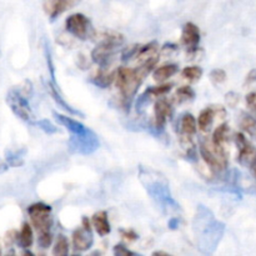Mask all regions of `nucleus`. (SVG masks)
Returning a JSON list of instances; mask_svg holds the SVG:
<instances>
[{
  "mask_svg": "<svg viewBox=\"0 0 256 256\" xmlns=\"http://www.w3.org/2000/svg\"><path fill=\"white\" fill-rule=\"evenodd\" d=\"M170 90H172V85L164 84V85H160V86H155V88H152V89H149L148 90V94H149L150 96H162V95L168 94Z\"/></svg>",
  "mask_w": 256,
  "mask_h": 256,
  "instance_id": "29",
  "label": "nucleus"
},
{
  "mask_svg": "<svg viewBox=\"0 0 256 256\" xmlns=\"http://www.w3.org/2000/svg\"><path fill=\"white\" fill-rule=\"evenodd\" d=\"M256 82V69L252 70V72L248 74V78H246V84L249 82V84H252V82Z\"/></svg>",
  "mask_w": 256,
  "mask_h": 256,
  "instance_id": "34",
  "label": "nucleus"
},
{
  "mask_svg": "<svg viewBox=\"0 0 256 256\" xmlns=\"http://www.w3.org/2000/svg\"><path fill=\"white\" fill-rule=\"evenodd\" d=\"M180 129H182V132L185 135V136L190 138L196 132L198 124L195 118L192 116V114H185L184 116L180 120Z\"/></svg>",
  "mask_w": 256,
  "mask_h": 256,
  "instance_id": "19",
  "label": "nucleus"
},
{
  "mask_svg": "<svg viewBox=\"0 0 256 256\" xmlns=\"http://www.w3.org/2000/svg\"><path fill=\"white\" fill-rule=\"evenodd\" d=\"M52 254L55 256H65L69 254V242L64 235H59L52 249Z\"/></svg>",
  "mask_w": 256,
  "mask_h": 256,
  "instance_id": "21",
  "label": "nucleus"
},
{
  "mask_svg": "<svg viewBox=\"0 0 256 256\" xmlns=\"http://www.w3.org/2000/svg\"><path fill=\"white\" fill-rule=\"evenodd\" d=\"M78 2L79 0H46L44 4V9L52 19H55L64 12L74 8Z\"/></svg>",
  "mask_w": 256,
  "mask_h": 256,
  "instance_id": "11",
  "label": "nucleus"
},
{
  "mask_svg": "<svg viewBox=\"0 0 256 256\" xmlns=\"http://www.w3.org/2000/svg\"><path fill=\"white\" fill-rule=\"evenodd\" d=\"M112 80H114V74H108V72H100L99 74L92 79V82L100 88H106L112 84Z\"/></svg>",
  "mask_w": 256,
  "mask_h": 256,
  "instance_id": "23",
  "label": "nucleus"
},
{
  "mask_svg": "<svg viewBox=\"0 0 256 256\" xmlns=\"http://www.w3.org/2000/svg\"><path fill=\"white\" fill-rule=\"evenodd\" d=\"M139 179L142 184L144 185L148 194L152 199V202L160 208L162 212L172 214V212H179L180 205L172 198V192H170L169 182L164 175L159 174L152 169L140 168Z\"/></svg>",
  "mask_w": 256,
  "mask_h": 256,
  "instance_id": "2",
  "label": "nucleus"
},
{
  "mask_svg": "<svg viewBox=\"0 0 256 256\" xmlns=\"http://www.w3.org/2000/svg\"><path fill=\"white\" fill-rule=\"evenodd\" d=\"M92 226L95 228L98 234L100 236H106L112 232V228H110L109 219H108L106 212H95L94 216H92Z\"/></svg>",
  "mask_w": 256,
  "mask_h": 256,
  "instance_id": "15",
  "label": "nucleus"
},
{
  "mask_svg": "<svg viewBox=\"0 0 256 256\" xmlns=\"http://www.w3.org/2000/svg\"><path fill=\"white\" fill-rule=\"evenodd\" d=\"M6 162L9 164V166L19 168L24 164V160H22V154H20V152H6Z\"/></svg>",
  "mask_w": 256,
  "mask_h": 256,
  "instance_id": "26",
  "label": "nucleus"
},
{
  "mask_svg": "<svg viewBox=\"0 0 256 256\" xmlns=\"http://www.w3.org/2000/svg\"><path fill=\"white\" fill-rule=\"evenodd\" d=\"M250 106H252V114H254V115H255V116H256V102H255V104L250 105Z\"/></svg>",
  "mask_w": 256,
  "mask_h": 256,
  "instance_id": "39",
  "label": "nucleus"
},
{
  "mask_svg": "<svg viewBox=\"0 0 256 256\" xmlns=\"http://www.w3.org/2000/svg\"><path fill=\"white\" fill-rule=\"evenodd\" d=\"M18 240V234L14 232V230H10L9 232H6V236H5V242L6 244H12V242Z\"/></svg>",
  "mask_w": 256,
  "mask_h": 256,
  "instance_id": "33",
  "label": "nucleus"
},
{
  "mask_svg": "<svg viewBox=\"0 0 256 256\" xmlns=\"http://www.w3.org/2000/svg\"><path fill=\"white\" fill-rule=\"evenodd\" d=\"M66 30L78 39L85 40L92 35V22L84 14H72L65 22Z\"/></svg>",
  "mask_w": 256,
  "mask_h": 256,
  "instance_id": "8",
  "label": "nucleus"
},
{
  "mask_svg": "<svg viewBox=\"0 0 256 256\" xmlns=\"http://www.w3.org/2000/svg\"><path fill=\"white\" fill-rule=\"evenodd\" d=\"M46 89H48V92H49L50 96H52V99H54V102H56L58 106H60L62 110H65L66 112H69L70 115H80V116L84 118V115H82L79 110H75L74 108L70 106V105L68 104L64 99H62V96L60 95L59 90L56 89V86H55L52 82H46Z\"/></svg>",
  "mask_w": 256,
  "mask_h": 256,
  "instance_id": "14",
  "label": "nucleus"
},
{
  "mask_svg": "<svg viewBox=\"0 0 256 256\" xmlns=\"http://www.w3.org/2000/svg\"><path fill=\"white\" fill-rule=\"evenodd\" d=\"M154 255H168L166 252H154Z\"/></svg>",
  "mask_w": 256,
  "mask_h": 256,
  "instance_id": "40",
  "label": "nucleus"
},
{
  "mask_svg": "<svg viewBox=\"0 0 256 256\" xmlns=\"http://www.w3.org/2000/svg\"><path fill=\"white\" fill-rule=\"evenodd\" d=\"M242 128L249 134L255 135L256 134V120L250 115H244L242 119Z\"/></svg>",
  "mask_w": 256,
  "mask_h": 256,
  "instance_id": "25",
  "label": "nucleus"
},
{
  "mask_svg": "<svg viewBox=\"0 0 256 256\" xmlns=\"http://www.w3.org/2000/svg\"><path fill=\"white\" fill-rule=\"evenodd\" d=\"M194 96H195V92L190 86H182L180 88V89H178L176 92V100L179 102H188V100H192L194 99Z\"/></svg>",
  "mask_w": 256,
  "mask_h": 256,
  "instance_id": "24",
  "label": "nucleus"
},
{
  "mask_svg": "<svg viewBox=\"0 0 256 256\" xmlns=\"http://www.w3.org/2000/svg\"><path fill=\"white\" fill-rule=\"evenodd\" d=\"M18 244L20 245V248L22 249H29L32 245L34 242V234H32V229L28 222H24L22 226V230L18 234Z\"/></svg>",
  "mask_w": 256,
  "mask_h": 256,
  "instance_id": "17",
  "label": "nucleus"
},
{
  "mask_svg": "<svg viewBox=\"0 0 256 256\" xmlns=\"http://www.w3.org/2000/svg\"><path fill=\"white\" fill-rule=\"evenodd\" d=\"M182 75L189 82H196L202 76V69L200 66H186L182 69Z\"/></svg>",
  "mask_w": 256,
  "mask_h": 256,
  "instance_id": "22",
  "label": "nucleus"
},
{
  "mask_svg": "<svg viewBox=\"0 0 256 256\" xmlns=\"http://www.w3.org/2000/svg\"><path fill=\"white\" fill-rule=\"evenodd\" d=\"M155 112V128L159 130L164 129L168 120L172 116V106L168 100L162 99L156 102L154 108Z\"/></svg>",
  "mask_w": 256,
  "mask_h": 256,
  "instance_id": "12",
  "label": "nucleus"
},
{
  "mask_svg": "<svg viewBox=\"0 0 256 256\" xmlns=\"http://www.w3.org/2000/svg\"><path fill=\"white\" fill-rule=\"evenodd\" d=\"M225 102H226V104L229 105L230 108H235L238 105V102H240L239 94H236V92H228V94L225 95Z\"/></svg>",
  "mask_w": 256,
  "mask_h": 256,
  "instance_id": "31",
  "label": "nucleus"
},
{
  "mask_svg": "<svg viewBox=\"0 0 256 256\" xmlns=\"http://www.w3.org/2000/svg\"><path fill=\"white\" fill-rule=\"evenodd\" d=\"M158 58H152L142 62V66L136 69H130V68H120L116 74V85L119 88L120 92L124 98L130 99L136 94L138 89L144 82L146 75L154 69L156 65Z\"/></svg>",
  "mask_w": 256,
  "mask_h": 256,
  "instance_id": "3",
  "label": "nucleus"
},
{
  "mask_svg": "<svg viewBox=\"0 0 256 256\" xmlns=\"http://www.w3.org/2000/svg\"><path fill=\"white\" fill-rule=\"evenodd\" d=\"M192 225L200 252L202 254H212L224 236V222L215 219L214 214L208 208L200 205L196 210Z\"/></svg>",
  "mask_w": 256,
  "mask_h": 256,
  "instance_id": "1",
  "label": "nucleus"
},
{
  "mask_svg": "<svg viewBox=\"0 0 256 256\" xmlns=\"http://www.w3.org/2000/svg\"><path fill=\"white\" fill-rule=\"evenodd\" d=\"M28 214L30 215L32 224L36 229L38 234L50 232L52 226V208L44 202H36L28 208Z\"/></svg>",
  "mask_w": 256,
  "mask_h": 256,
  "instance_id": "6",
  "label": "nucleus"
},
{
  "mask_svg": "<svg viewBox=\"0 0 256 256\" xmlns=\"http://www.w3.org/2000/svg\"><path fill=\"white\" fill-rule=\"evenodd\" d=\"M182 42L189 49H195L200 42V30L194 22H186L182 28Z\"/></svg>",
  "mask_w": 256,
  "mask_h": 256,
  "instance_id": "13",
  "label": "nucleus"
},
{
  "mask_svg": "<svg viewBox=\"0 0 256 256\" xmlns=\"http://www.w3.org/2000/svg\"><path fill=\"white\" fill-rule=\"evenodd\" d=\"M250 168H252V174H254V176L256 178V159L254 160V162H252V166H250Z\"/></svg>",
  "mask_w": 256,
  "mask_h": 256,
  "instance_id": "38",
  "label": "nucleus"
},
{
  "mask_svg": "<svg viewBox=\"0 0 256 256\" xmlns=\"http://www.w3.org/2000/svg\"><path fill=\"white\" fill-rule=\"evenodd\" d=\"M6 102L9 105V108L12 109V112L16 115L19 119H22L25 122H32V110L30 108L29 102H28L26 98L22 96V94H20L16 90L12 89L6 95Z\"/></svg>",
  "mask_w": 256,
  "mask_h": 256,
  "instance_id": "7",
  "label": "nucleus"
},
{
  "mask_svg": "<svg viewBox=\"0 0 256 256\" xmlns=\"http://www.w3.org/2000/svg\"><path fill=\"white\" fill-rule=\"evenodd\" d=\"M178 224H179V219H178V218H172V219L169 222V226L172 228V229H175Z\"/></svg>",
  "mask_w": 256,
  "mask_h": 256,
  "instance_id": "37",
  "label": "nucleus"
},
{
  "mask_svg": "<svg viewBox=\"0 0 256 256\" xmlns=\"http://www.w3.org/2000/svg\"><path fill=\"white\" fill-rule=\"evenodd\" d=\"M92 242H94V238H92V229L82 226L72 232V245L78 252H86L92 248Z\"/></svg>",
  "mask_w": 256,
  "mask_h": 256,
  "instance_id": "10",
  "label": "nucleus"
},
{
  "mask_svg": "<svg viewBox=\"0 0 256 256\" xmlns=\"http://www.w3.org/2000/svg\"><path fill=\"white\" fill-rule=\"evenodd\" d=\"M8 169H9V164H8V162H4L2 159H0V174L6 172Z\"/></svg>",
  "mask_w": 256,
  "mask_h": 256,
  "instance_id": "36",
  "label": "nucleus"
},
{
  "mask_svg": "<svg viewBox=\"0 0 256 256\" xmlns=\"http://www.w3.org/2000/svg\"><path fill=\"white\" fill-rule=\"evenodd\" d=\"M68 146L74 154L90 155L99 149L100 142L96 134L92 129H88L82 134H72L68 142Z\"/></svg>",
  "mask_w": 256,
  "mask_h": 256,
  "instance_id": "5",
  "label": "nucleus"
},
{
  "mask_svg": "<svg viewBox=\"0 0 256 256\" xmlns=\"http://www.w3.org/2000/svg\"><path fill=\"white\" fill-rule=\"evenodd\" d=\"M246 102H248V104H249V105L255 104V102H256V92H252V94L248 95Z\"/></svg>",
  "mask_w": 256,
  "mask_h": 256,
  "instance_id": "35",
  "label": "nucleus"
},
{
  "mask_svg": "<svg viewBox=\"0 0 256 256\" xmlns=\"http://www.w3.org/2000/svg\"><path fill=\"white\" fill-rule=\"evenodd\" d=\"M36 125L42 130V132H46V134H55V132H59L58 126H55V125L52 124V122H50L48 119L39 120V122H36Z\"/></svg>",
  "mask_w": 256,
  "mask_h": 256,
  "instance_id": "27",
  "label": "nucleus"
},
{
  "mask_svg": "<svg viewBox=\"0 0 256 256\" xmlns=\"http://www.w3.org/2000/svg\"><path fill=\"white\" fill-rule=\"evenodd\" d=\"M52 232H44V234H39V238H38V244H39L40 248L42 249H46L52 245Z\"/></svg>",
  "mask_w": 256,
  "mask_h": 256,
  "instance_id": "30",
  "label": "nucleus"
},
{
  "mask_svg": "<svg viewBox=\"0 0 256 256\" xmlns=\"http://www.w3.org/2000/svg\"><path fill=\"white\" fill-rule=\"evenodd\" d=\"M210 80L212 82V84L219 85L226 80V72L222 69H214L210 72Z\"/></svg>",
  "mask_w": 256,
  "mask_h": 256,
  "instance_id": "28",
  "label": "nucleus"
},
{
  "mask_svg": "<svg viewBox=\"0 0 256 256\" xmlns=\"http://www.w3.org/2000/svg\"><path fill=\"white\" fill-rule=\"evenodd\" d=\"M114 254L119 256H124V255H135V252H130V250L126 249L124 245H116V246L114 248Z\"/></svg>",
  "mask_w": 256,
  "mask_h": 256,
  "instance_id": "32",
  "label": "nucleus"
},
{
  "mask_svg": "<svg viewBox=\"0 0 256 256\" xmlns=\"http://www.w3.org/2000/svg\"><path fill=\"white\" fill-rule=\"evenodd\" d=\"M215 112L212 108H206V109L202 110L199 114V119H198V126L202 132H208L212 129V122H214Z\"/></svg>",
  "mask_w": 256,
  "mask_h": 256,
  "instance_id": "18",
  "label": "nucleus"
},
{
  "mask_svg": "<svg viewBox=\"0 0 256 256\" xmlns=\"http://www.w3.org/2000/svg\"><path fill=\"white\" fill-rule=\"evenodd\" d=\"M200 154L214 172H222L226 170L229 160L222 145H216L212 142L204 140L200 144Z\"/></svg>",
  "mask_w": 256,
  "mask_h": 256,
  "instance_id": "4",
  "label": "nucleus"
},
{
  "mask_svg": "<svg viewBox=\"0 0 256 256\" xmlns=\"http://www.w3.org/2000/svg\"><path fill=\"white\" fill-rule=\"evenodd\" d=\"M230 129L228 126V124L220 125L219 128H216V130L214 132L212 135V142L216 145H222L228 139H229Z\"/></svg>",
  "mask_w": 256,
  "mask_h": 256,
  "instance_id": "20",
  "label": "nucleus"
},
{
  "mask_svg": "<svg viewBox=\"0 0 256 256\" xmlns=\"http://www.w3.org/2000/svg\"><path fill=\"white\" fill-rule=\"evenodd\" d=\"M235 142H236L238 149H239V162L244 166H252V164L256 159V149L252 146L244 136V134H236L235 136Z\"/></svg>",
  "mask_w": 256,
  "mask_h": 256,
  "instance_id": "9",
  "label": "nucleus"
},
{
  "mask_svg": "<svg viewBox=\"0 0 256 256\" xmlns=\"http://www.w3.org/2000/svg\"><path fill=\"white\" fill-rule=\"evenodd\" d=\"M178 70H179V68H178L176 64H165L154 70L152 78H154L155 82H162L169 79V78H172V75L176 74Z\"/></svg>",
  "mask_w": 256,
  "mask_h": 256,
  "instance_id": "16",
  "label": "nucleus"
}]
</instances>
